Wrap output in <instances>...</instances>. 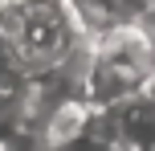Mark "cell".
I'll use <instances>...</instances> for the list:
<instances>
[{
    "instance_id": "obj_1",
    "label": "cell",
    "mask_w": 155,
    "mask_h": 151,
    "mask_svg": "<svg viewBox=\"0 0 155 151\" xmlns=\"http://www.w3.org/2000/svg\"><path fill=\"white\" fill-rule=\"evenodd\" d=\"M86 41L70 0H0V61L25 78H45Z\"/></svg>"
},
{
    "instance_id": "obj_2",
    "label": "cell",
    "mask_w": 155,
    "mask_h": 151,
    "mask_svg": "<svg viewBox=\"0 0 155 151\" xmlns=\"http://www.w3.org/2000/svg\"><path fill=\"white\" fill-rule=\"evenodd\" d=\"M147 4H151V8H155V0H147Z\"/></svg>"
}]
</instances>
